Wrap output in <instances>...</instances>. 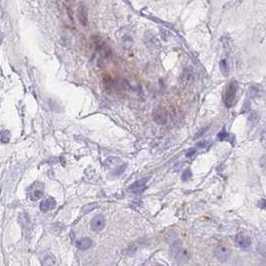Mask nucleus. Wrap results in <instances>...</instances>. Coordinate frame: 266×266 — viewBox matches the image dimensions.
I'll use <instances>...</instances> for the list:
<instances>
[{"instance_id": "9b49d317", "label": "nucleus", "mask_w": 266, "mask_h": 266, "mask_svg": "<svg viewBox=\"0 0 266 266\" xmlns=\"http://www.w3.org/2000/svg\"><path fill=\"white\" fill-rule=\"evenodd\" d=\"M133 43H134V41H133L132 37H130V36H128V35L124 36L123 39H122V45H123L126 49L131 48V47L133 46Z\"/></svg>"}, {"instance_id": "6ab92c4d", "label": "nucleus", "mask_w": 266, "mask_h": 266, "mask_svg": "<svg viewBox=\"0 0 266 266\" xmlns=\"http://www.w3.org/2000/svg\"><path fill=\"white\" fill-rule=\"evenodd\" d=\"M195 154H196V150L192 149V150H190V151L188 152V154H187V157H188V158H191V157H193V156H194Z\"/></svg>"}, {"instance_id": "1a4fd4ad", "label": "nucleus", "mask_w": 266, "mask_h": 266, "mask_svg": "<svg viewBox=\"0 0 266 266\" xmlns=\"http://www.w3.org/2000/svg\"><path fill=\"white\" fill-rule=\"evenodd\" d=\"M92 245H93V240L89 237H85L77 241V247L80 250H87L89 248H91Z\"/></svg>"}, {"instance_id": "7ed1b4c3", "label": "nucleus", "mask_w": 266, "mask_h": 266, "mask_svg": "<svg viewBox=\"0 0 266 266\" xmlns=\"http://www.w3.org/2000/svg\"><path fill=\"white\" fill-rule=\"evenodd\" d=\"M231 255V249L226 245H218L214 249V256L220 262H225Z\"/></svg>"}, {"instance_id": "f03ea898", "label": "nucleus", "mask_w": 266, "mask_h": 266, "mask_svg": "<svg viewBox=\"0 0 266 266\" xmlns=\"http://www.w3.org/2000/svg\"><path fill=\"white\" fill-rule=\"evenodd\" d=\"M170 254L172 255V257L175 260L180 261V262H187L190 259V254L188 252V250L186 248H184L183 245L177 241H175L171 244Z\"/></svg>"}, {"instance_id": "0eeeda50", "label": "nucleus", "mask_w": 266, "mask_h": 266, "mask_svg": "<svg viewBox=\"0 0 266 266\" xmlns=\"http://www.w3.org/2000/svg\"><path fill=\"white\" fill-rule=\"evenodd\" d=\"M234 239H235L236 244L241 248H248L251 246V239H250V237H248L246 235L237 234Z\"/></svg>"}, {"instance_id": "9d476101", "label": "nucleus", "mask_w": 266, "mask_h": 266, "mask_svg": "<svg viewBox=\"0 0 266 266\" xmlns=\"http://www.w3.org/2000/svg\"><path fill=\"white\" fill-rule=\"evenodd\" d=\"M219 67H220V71L222 72V74L224 76H228L229 74V71H230V68H229V64L227 62V60L223 59L219 62Z\"/></svg>"}, {"instance_id": "412c9836", "label": "nucleus", "mask_w": 266, "mask_h": 266, "mask_svg": "<svg viewBox=\"0 0 266 266\" xmlns=\"http://www.w3.org/2000/svg\"><path fill=\"white\" fill-rule=\"evenodd\" d=\"M153 1H158V0H153Z\"/></svg>"}, {"instance_id": "a211bd4d", "label": "nucleus", "mask_w": 266, "mask_h": 266, "mask_svg": "<svg viewBox=\"0 0 266 266\" xmlns=\"http://www.w3.org/2000/svg\"><path fill=\"white\" fill-rule=\"evenodd\" d=\"M265 200H261L259 203H258V207L261 209V210H265Z\"/></svg>"}, {"instance_id": "f257e3e1", "label": "nucleus", "mask_w": 266, "mask_h": 266, "mask_svg": "<svg viewBox=\"0 0 266 266\" xmlns=\"http://www.w3.org/2000/svg\"><path fill=\"white\" fill-rule=\"evenodd\" d=\"M238 91V82L231 80L225 88L224 105L226 108H232L236 101V94Z\"/></svg>"}, {"instance_id": "dca6fc26", "label": "nucleus", "mask_w": 266, "mask_h": 266, "mask_svg": "<svg viewBox=\"0 0 266 266\" xmlns=\"http://www.w3.org/2000/svg\"><path fill=\"white\" fill-rule=\"evenodd\" d=\"M126 167H127V164H125L124 166H123V165H122V166H120V167L117 169V170H119V171L114 172V174H115V175H120L121 173H123V172H124V170H125V168H126Z\"/></svg>"}, {"instance_id": "20e7f679", "label": "nucleus", "mask_w": 266, "mask_h": 266, "mask_svg": "<svg viewBox=\"0 0 266 266\" xmlns=\"http://www.w3.org/2000/svg\"><path fill=\"white\" fill-rule=\"evenodd\" d=\"M154 121L158 125H165L167 121V114L164 108L162 107H158L154 111Z\"/></svg>"}, {"instance_id": "423d86ee", "label": "nucleus", "mask_w": 266, "mask_h": 266, "mask_svg": "<svg viewBox=\"0 0 266 266\" xmlns=\"http://www.w3.org/2000/svg\"><path fill=\"white\" fill-rule=\"evenodd\" d=\"M90 227L93 231H101L105 227V217L101 214L94 216L90 222Z\"/></svg>"}, {"instance_id": "f8f14e48", "label": "nucleus", "mask_w": 266, "mask_h": 266, "mask_svg": "<svg viewBox=\"0 0 266 266\" xmlns=\"http://www.w3.org/2000/svg\"><path fill=\"white\" fill-rule=\"evenodd\" d=\"M192 176H193L192 170H191L190 168H187V169L184 171L183 175H182V179H183L184 182H186V181H189Z\"/></svg>"}, {"instance_id": "f3484780", "label": "nucleus", "mask_w": 266, "mask_h": 266, "mask_svg": "<svg viewBox=\"0 0 266 266\" xmlns=\"http://www.w3.org/2000/svg\"><path fill=\"white\" fill-rule=\"evenodd\" d=\"M208 130V128H206V129H203V130H201V132H199L197 135H196V139H198V138H201L205 133H206V131Z\"/></svg>"}, {"instance_id": "ddd939ff", "label": "nucleus", "mask_w": 266, "mask_h": 266, "mask_svg": "<svg viewBox=\"0 0 266 266\" xmlns=\"http://www.w3.org/2000/svg\"><path fill=\"white\" fill-rule=\"evenodd\" d=\"M229 134H227L225 131H221L218 135H217V140L218 141H229Z\"/></svg>"}, {"instance_id": "4468645a", "label": "nucleus", "mask_w": 266, "mask_h": 266, "mask_svg": "<svg viewBox=\"0 0 266 266\" xmlns=\"http://www.w3.org/2000/svg\"><path fill=\"white\" fill-rule=\"evenodd\" d=\"M53 207H54V202H53L52 200H48V201L44 202V204H43V206H42V209H43L44 211H47V210H49V209H52Z\"/></svg>"}, {"instance_id": "39448f33", "label": "nucleus", "mask_w": 266, "mask_h": 266, "mask_svg": "<svg viewBox=\"0 0 266 266\" xmlns=\"http://www.w3.org/2000/svg\"><path fill=\"white\" fill-rule=\"evenodd\" d=\"M148 182H149L148 177H144V179H141V180L135 182L133 185H131L128 191L130 193H133V194H141L145 191Z\"/></svg>"}, {"instance_id": "aec40b11", "label": "nucleus", "mask_w": 266, "mask_h": 266, "mask_svg": "<svg viewBox=\"0 0 266 266\" xmlns=\"http://www.w3.org/2000/svg\"><path fill=\"white\" fill-rule=\"evenodd\" d=\"M207 144H208V142H207V141H204V142L199 143V144H198V146H199L200 148H204V147H205Z\"/></svg>"}, {"instance_id": "6e6552de", "label": "nucleus", "mask_w": 266, "mask_h": 266, "mask_svg": "<svg viewBox=\"0 0 266 266\" xmlns=\"http://www.w3.org/2000/svg\"><path fill=\"white\" fill-rule=\"evenodd\" d=\"M78 19L80 21V23L83 26H87L88 25V21H89V17H88V12L87 9L85 8V6L81 5L78 9Z\"/></svg>"}, {"instance_id": "2eb2a0df", "label": "nucleus", "mask_w": 266, "mask_h": 266, "mask_svg": "<svg viewBox=\"0 0 266 266\" xmlns=\"http://www.w3.org/2000/svg\"><path fill=\"white\" fill-rule=\"evenodd\" d=\"M96 208H98V205L94 203V204H92V205H88V206H86V207L83 209V212H84V213H89V212H91V211L95 210Z\"/></svg>"}]
</instances>
